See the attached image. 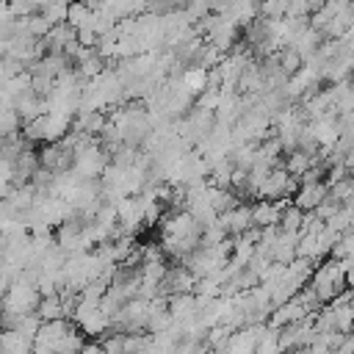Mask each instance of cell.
<instances>
[{
    "label": "cell",
    "mask_w": 354,
    "mask_h": 354,
    "mask_svg": "<svg viewBox=\"0 0 354 354\" xmlns=\"http://www.w3.org/2000/svg\"><path fill=\"white\" fill-rule=\"evenodd\" d=\"M307 288L326 304V301H332L335 296H340L348 285H346V266H343V260H337V257H324L313 271H310V279H307Z\"/></svg>",
    "instance_id": "obj_1"
},
{
    "label": "cell",
    "mask_w": 354,
    "mask_h": 354,
    "mask_svg": "<svg viewBox=\"0 0 354 354\" xmlns=\"http://www.w3.org/2000/svg\"><path fill=\"white\" fill-rule=\"evenodd\" d=\"M0 348L3 351H30L33 337L25 335L22 329H0Z\"/></svg>",
    "instance_id": "obj_2"
}]
</instances>
